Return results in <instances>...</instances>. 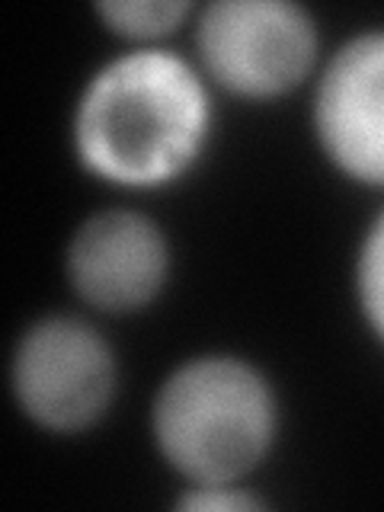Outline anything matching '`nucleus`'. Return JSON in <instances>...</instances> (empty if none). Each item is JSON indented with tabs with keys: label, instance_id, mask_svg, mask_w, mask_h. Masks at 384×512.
<instances>
[{
	"label": "nucleus",
	"instance_id": "0eeeda50",
	"mask_svg": "<svg viewBox=\"0 0 384 512\" xmlns=\"http://www.w3.org/2000/svg\"><path fill=\"white\" fill-rule=\"evenodd\" d=\"M199 4L192 0H96L93 16L109 36L128 48L164 45L183 26H192Z\"/></svg>",
	"mask_w": 384,
	"mask_h": 512
},
{
	"label": "nucleus",
	"instance_id": "423d86ee",
	"mask_svg": "<svg viewBox=\"0 0 384 512\" xmlns=\"http://www.w3.org/2000/svg\"><path fill=\"white\" fill-rule=\"evenodd\" d=\"M311 132L336 173L384 192V26L352 32L320 61Z\"/></svg>",
	"mask_w": 384,
	"mask_h": 512
},
{
	"label": "nucleus",
	"instance_id": "6e6552de",
	"mask_svg": "<svg viewBox=\"0 0 384 512\" xmlns=\"http://www.w3.org/2000/svg\"><path fill=\"white\" fill-rule=\"evenodd\" d=\"M352 288H356V308L365 330L384 349V205L362 231L356 266H352Z\"/></svg>",
	"mask_w": 384,
	"mask_h": 512
},
{
	"label": "nucleus",
	"instance_id": "39448f33",
	"mask_svg": "<svg viewBox=\"0 0 384 512\" xmlns=\"http://www.w3.org/2000/svg\"><path fill=\"white\" fill-rule=\"evenodd\" d=\"M64 282L87 311L132 317L167 292L173 244L154 215L132 205L96 208L77 221L61 256Z\"/></svg>",
	"mask_w": 384,
	"mask_h": 512
},
{
	"label": "nucleus",
	"instance_id": "f257e3e1",
	"mask_svg": "<svg viewBox=\"0 0 384 512\" xmlns=\"http://www.w3.org/2000/svg\"><path fill=\"white\" fill-rule=\"evenodd\" d=\"M218 106L196 58L170 45L122 48L87 74L71 109V154L122 192H160L199 167Z\"/></svg>",
	"mask_w": 384,
	"mask_h": 512
},
{
	"label": "nucleus",
	"instance_id": "1a4fd4ad",
	"mask_svg": "<svg viewBox=\"0 0 384 512\" xmlns=\"http://www.w3.org/2000/svg\"><path fill=\"white\" fill-rule=\"evenodd\" d=\"M173 509L186 512H260L269 509L266 496L250 484H183L173 496Z\"/></svg>",
	"mask_w": 384,
	"mask_h": 512
},
{
	"label": "nucleus",
	"instance_id": "7ed1b4c3",
	"mask_svg": "<svg viewBox=\"0 0 384 512\" xmlns=\"http://www.w3.org/2000/svg\"><path fill=\"white\" fill-rule=\"evenodd\" d=\"M119 352L84 314L52 311L20 330L7 362L16 410L48 436H84L119 397Z\"/></svg>",
	"mask_w": 384,
	"mask_h": 512
},
{
	"label": "nucleus",
	"instance_id": "f03ea898",
	"mask_svg": "<svg viewBox=\"0 0 384 512\" xmlns=\"http://www.w3.org/2000/svg\"><path fill=\"white\" fill-rule=\"evenodd\" d=\"M151 442L183 484H250L282 432L272 378L237 352H196L160 378L148 410Z\"/></svg>",
	"mask_w": 384,
	"mask_h": 512
},
{
	"label": "nucleus",
	"instance_id": "20e7f679",
	"mask_svg": "<svg viewBox=\"0 0 384 512\" xmlns=\"http://www.w3.org/2000/svg\"><path fill=\"white\" fill-rule=\"evenodd\" d=\"M196 64L215 90L269 103L311 84L320 68V26L295 0H208L192 20Z\"/></svg>",
	"mask_w": 384,
	"mask_h": 512
}]
</instances>
